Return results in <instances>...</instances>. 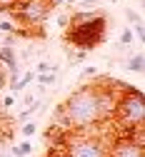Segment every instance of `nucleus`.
<instances>
[{"label": "nucleus", "instance_id": "nucleus-1", "mask_svg": "<svg viewBox=\"0 0 145 157\" xmlns=\"http://www.w3.org/2000/svg\"><path fill=\"white\" fill-rule=\"evenodd\" d=\"M58 117H63L65 130H88L100 122L98 115V100L93 82L80 85L75 92L68 95V100L58 107Z\"/></svg>", "mask_w": 145, "mask_h": 157}, {"label": "nucleus", "instance_id": "nucleus-2", "mask_svg": "<svg viewBox=\"0 0 145 157\" xmlns=\"http://www.w3.org/2000/svg\"><path fill=\"white\" fill-rule=\"evenodd\" d=\"M113 117L118 120V125L123 127V132H128L130 127H138L145 122V100H143V92L133 85H123L120 95H118V102L113 110Z\"/></svg>", "mask_w": 145, "mask_h": 157}, {"label": "nucleus", "instance_id": "nucleus-3", "mask_svg": "<svg viewBox=\"0 0 145 157\" xmlns=\"http://www.w3.org/2000/svg\"><path fill=\"white\" fill-rule=\"evenodd\" d=\"M108 33V20L105 15L98 13L95 17H90L88 23H80V25H68V35L65 40L70 45H75L78 50H95L100 43H105V35Z\"/></svg>", "mask_w": 145, "mask_h": 157}, {"label": "nucleus", "instance_id": "nucleus-4", "mask_svg": "<svg viewBox=\"0 0 145 157\" xmlns=\"http://www.w3.org/2000/svg\"><path fill=\"white\" fill-rule=\"evenodd\" d=\"M3 13L15 17L23 28H33V25H43L55 10L50 0H18L10 10H3Z\"/></svg>", "mask_w": 145, "mask_h": 157}, {"label": "nucleus", "instance_id": "nucleus-5", "mask_svg": "<svg viewBox=\"0 0 145 157\" xmlns=\"http://www.w3.org/2000/svg\"><path fill=\"white\" fill-rule=\"evenodd\" d=\"M63 150L68 157H108V147L98 137L85 135L83 130H68L63 137Z\"/></svg>", "mask_w": 145, "mask_h": 157}, {"label": "nucleus", "instance_id": "nucleus-6", "mask_svg": "<svg viewBox=\"0 0 145 157\" xmlns=\"http://www.w3.org/2000/svg\"><path fill=\"white\" fill-rule=\"evenodd\" d=\"M108 157H145V147L135 145L133 140H128V137L123 135V137H118V140L110 145Z\"/></svg>", "mask_w": 145, "mask_h": 157}, {"label": "nucleus", "instance_id": "nucleus-7", "mask_svg": "<svg viewBox=\"0 0 145 157\" xmlns=\"http://www.w3.org/2000/svg\"><path fill=\"white\" fill-rule=\"evenodd\" d=\"M0 63L5 65V70H8V72H10V70H15V67H20V65H18L15 48H10V45H0Z\"/></svg>", "mask_w": 145, "mask_h": 157}, {"label": "nucleus", "instance_id": "nucleus-8", "mask_svg": "<svg viewBox=\"0 0 145 157\" xmlns=\"http://www.w3.org/2000/svg\"><path fill=\"white\" fill-rule=\"evenodd\" d=\"M33 80H35V70H25V72H23V75H20L18 80L10 85V90H13V92H20V90H25Z\"/></svg>", "mask_w": 145, "mask_h": 157}, {"label": "nucleus", "instance_id": "nucleus-9", "mask_svg": "<svg viewBox=\"0 0 145 157\" xmlns=\"http://www.w3.org/2000/svg\"><path fill=\"white\" fill-rule=\"evenodd\" d=\"M125 70L128 72H143V52H135L133 57L125 60Z\"/></svg>", "mask_w": 145, "mask_h": 157}, {"label": "nucleus", "instance_id": "nucleus-10", "mask_svg": "<svg viewBox=\"0 0 145 157\" xmlns=\"http://www.w3.org/2000/svg\"><path fill=\"white\" fill-rule=\"evenodd\" d=\"M10 155H13V157H28V155H33V145H30V140L25 137V142L15 145V147L10 150Z\"/></svg>", "mask_w": 145, "mask_h": 157}, {"label": "nucleus", "instance_id": "nucleus-11", "mask_svg": "<svg viewBox=\"0 0 145 157\" xmlns=\"http://www.w3.org/2000/svg\"><path fill=\"white\" fill-rule=\"evenodd\" d=\"M35 132H38V122H33V120L23 122V127H20V135H23V137H33Z\"/></svg>", "mask_w": 145, "mask_h": 157}, {"label": "nucleus", "instance_id": "nucleus-12", "mask_svg": "<svg viewBox=\"0 0 145 157\" xmlns=\"http://www.w3.org/2000/svg\"><path fill=\"white\" fill-rule=\"evenodd\" d=\"M133 37H135V35H133V30H130V28H125V30L120 33V43H118V48H125V45H130V43H133Z\"/></svg>", "mask_w": 145, "mask_h": 157}, {"label": "nucleus", "instance_id": "nucleus-13", "mask_svg": "<svg viewBox=\"0 0 145 157\" xmlns=\"http://www.w3.org/2000/svg\"><path fill=\"white\" fill-rule=\"evenodd\" d=\"M88 77H98V67L95 65H88L85 70L80 72V80H88Z\"/></svg>", "mask_w": 145, "mask_h": 157}, {"label": "nucleus", "instance_id": "nucleus-14", "mask_svg": "<svg viewBox=\"0 0 145 157\" xmlns=\"http://www.w3.org/2000/svg\"><path fill=\"white\" fill-rule=\"evenodd\" d=\"M98 3H100V0H80V8L83 10H95Z\"/></svg>", "mask_w": 145, "mask_h": 157}, {"label": "nucleus", "instance_id": "nucleus-15", "mask_svg": "<svg viewBox=\"0 0 145 157\" xmlns=\"http://www.w3.org/2000/svg\"><path fill=\"white\" fill-rule=\"evenodd\" d=\"M133 35L138 37V40H143V37H145V28H143V23H135V30H133Z\"/></svg>", "mask_w": 145, "mask_h": 157}, {"label": "nucleus", "instance_id": "nucleus-16", "mask_svg": "<svg viewBox=\"0 0 145 157\" xmlns=\"http://www.w3.org/2000/svg\"><path fill=\"white\" fill-rule=\"evenodd\" d=\"M125 15H128V20H130L133 25H135V23H143V20H140V15H138L135 10H125Z\"/></svg>", "mask_w": 145, "mask_h": 157}, {"label": "nucleus", "instance_id": "nucleus-17", "mask_svg": "<svg viewBox=\"0 0 145 157\" xmlns=\"http://www.w3.org/2000/svg\"><path fill=\"white\" fill-rule=\"evenodd\" d=\"M13 105H15V97H13V95H5V97H3V107L8 110V107H13Z\"/></svg>", "mask_w": 145, "mask_h": 157}, {"label": "nucleus", "instance_id": "nucleus-18", "mask_svg": "<svg viewBox=\"0 0 145 157\" xmlns=\"http://www.w3.org/2000/svg\"><path fill=\"white\" fill-rule=\"evenodd\" d=\"M5 82H8V70H0V90L5 87Z\"/></svg>", "mask_w": 145, "mask_h": 157}, {"label": "nucleus", "instance_id": "nucleus-19", "mask_svg": "<svg viewBox=\"0 0 145 157\" xmlns=\"http://www.w3.org/2000/svg\"><path fill=\"white\" fill-rule=\"evenodd\" d=\"M58 25L65 28V25H68V15H58Z\"/></svg>", "mask_w": 145, "mask_h": 157}, {"label": "nucleus", "instance_id": "nucleus-20", "mask_svg": "<svg viewBox=\"0 0 145 157\" xmlns=\"http://www.w3.org/2000/svg\"><path fill=\"white\" fill-rule=\"evenodd\" d=\"M68 3V0H50V5H53V10H58L60 5H65Z\"/></svg>", "mask_w": 145, "mask_h": 157}, {"label": "nucleus", "instance_id": "nucleus-21", "mask_svg": "<svg viewBox=\"0 0 145 157\" xmlns=\"http://www.w3.org/2000/svg\"><path fill=\"white\" fill-rule=\"evenodd\" d=\"M68 3H80V0H68Z\"/></svg>", "mask_w": 145, "mask_h": 157}, {"label": "nucleus", "instance_id": "nucleus-22", "mask_svg": "<svg viewBox=\"0 0 145 157\" xmlns=\"http://www.w3.org/2000/svg\"><path fill=\"white\" fill-rule=\"evenodd\" d=\"M28 157H33V155H28Z\"/></svg>", "mask_w": 145, "mask_h": 157}, {"label": "nucleus", "instance_id": "nucleus-23", "mask_svg": "<svg viewBox=\"0 0 145 157\" xmlns=\"http://www.w3.org/2000/svg\"><path fill=\"white\" fill-rule=\"evenodd\" d=\"M15 3H18V0H15Z\"/></svg>", "mask_w": 145, "mask_h": 157}]
</instances>
